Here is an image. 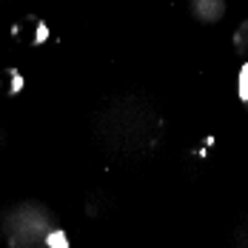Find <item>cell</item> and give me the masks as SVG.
<instances>
[{
    "label": "cell",
    "mask_w": 248,
    "mask_h": 248,
    "mask_svg": "<svg viewBox=\"0 0 248 248\" xmlns=\"http://www.w3.org/2000/svg\"><path fill=\"white\" fill-rule=\"evenodd\" d=\"M149 117H157L154 108L146 103H131V100H120L111 108L103 111V120L97 128L100 146L106 143V151L114 154L117 160H131L134 154L146 157L154 151L157 140H160V125H149Z\"/></svg>",
    "instance_id": "6da1fadb"
},
{
    "label": "cell",
    "mask_w": 248,
    "mask_h": 248,
    "mask_svg": "<svg viewBox=\"0 0 248 248\" xmlns=\"http://www.w3.org/2000/svg\"><path fill=\"white\" fill-rule=\"evenodd\" d=\"M37 208V202H26L12 214H6V223H12V228L6 225V234H9V246H26L31 240H43L46 234L51 231V214L46 211L43 217H31Z\"/></svg>",
    "instance_id": "7a4b0ae2"
},
{
    "label": "cell",
    "mask_w": 248,
    "mask_h": 248,
    "mask_svg": "<svg viewBox=\"0 0 248 248\" xmlns=\"http://www.w3.org/2000/svg\"><path fill=\"white\" fill-rule=\"evenodd\" d=\"M191 15L202 20V23H217L225 15V3L223 0H194L191 3Z\"/></svg>",
    "instance_id": "3957f363"
},
{
    "label": "cell",
    "mask_w": 248,
    "mask_h": 248,
    "mask_svg": "<svg viewBox=\"0 0 248 248\" xmlns=\"http://www.w3.org/2000/svg\"><path fill=\"white\" fill-rule=\"evenodd\" d=\"M6 77L12 80V83H9V89H6V97L20 94V92H23V86H26V80L20 77V72H17V69H6Z\"/></svg>",
    "instance_id": "277c9868"
},
{
    "label": "cell",
    "mask_w": 248,
    "mask_h": 248,
    "mask_svg": "<svg viewBox=\"0 0 248 248\" xmlns=\"http://www.w3.org/2000/svg\"><path fill=\"white\" fill-rule=\"evenodd\" d=\"M237 97L243 106H248V63L240 66V75H237Z\"/></svg>",
    "instance_id": "5b68a950"
},
{
    "label": "cell",
    "mask_w": 248,
    "mask_h": 248,
    "mask_svg": "<svg viewBox=\"0 0 248 248\" xmlns=\"http://www.w3.org/2000/svg\"><path fill=\"white\" fill-rule=\"evenodd\" d=\"M246 46H248V20H243V23L237 26V31H234V51L243 57Z\"/></svg>",
    "instance_id": "8992f818"
},
{
    "label": "cell",
    "mask_w": 248,
    "mask_h": 248,
    "mask_svg": "<svg viewBox=\"0 0 248 248\" xmlns=\"http://www.w3.org/2000/svg\"><path fill=\"white\" fill-rule=\"evenodd\" d=\"M43 243H46V246H60V248H69V237H66V231H60V228H51L49 234H46V237H43Z\"/></svg>",
    "instance_id": "52a82bcc"
},
{
    "label": "cell",
    "mask_w": 248,
    "mask_h": 248,
    "mask_svg": "<svg viewBox=\"0 0 248 248\" xmlns=\"http://www.w3.org/2000/svg\"><path fill=\"white\" fill-rule=\"evenodd\" d=\"M100 200H103V194H100V191H92V194H89V205H86V214H89V220H97L100 214H103V205H100Z\"/></svg>",
    "instance_id": "ba28073f"
},
{
    "label": "cell",
    "mask_w": 248,
    "mask_h": 248,
    "mask_svg": "<svg viewBox=\"0 0 248 248\" xmlns=\"http://www.w3.org/2000/svg\"><path fill=\"white\" fill-rule=\"evenodd\" d=\"M49 37H51L49 23H46V20H37V26H34V46H43Z\"/></svg>",
    "instance_id": "9c48e42d"
},
{
    "label": "cell",
    "mask_w": 248,
    "mask_h": 248,
    "mask_svg": "<svg viewBox=\"0 0 248 248\" xmlns=\"http://www.w3.org/2000/svg\"><path fill=\"white\" fill-rule=\"evenodd\" d=\"M234 243H237V246H246V228L237 225V231H234Z\"/></svg>",
    "instance_id": "30bf717a"
}]
</instances>
